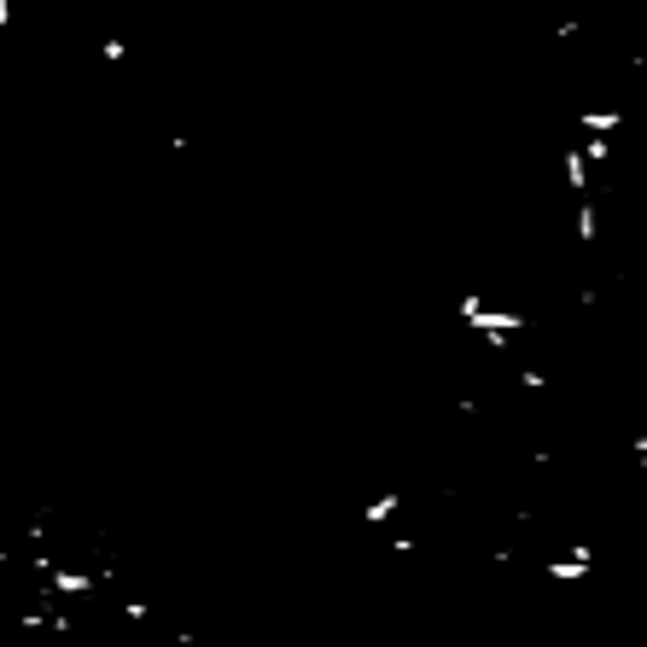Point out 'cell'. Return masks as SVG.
<instances>
[{"instance_id":"obj_1","label":"cell","mask_w":647,"mask_h":647,"mask_svg":"<svg viewBox=\"0 0 647 647\" xmlns=\"http://www.w3.org/2000/svg\"><path fill=\"white\" fill-rule=\"evenodd\" d=\"M0 647H175L111 566L47 531H0Z\"/></svg>"}]
</instances>
